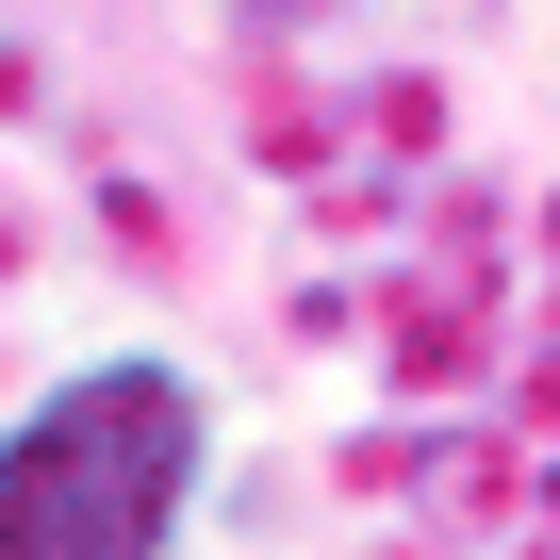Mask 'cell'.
<instances>
[{
    "label": "cell",
    "mask_w": 560,
    "mask_h": 560,
    "mask_svg": "<svg viewBox=\"0 0 560 560\" xmlns=\"http://www.w3.org/2000/svg\"><path fill=\"white\" fill-rule=\"evenodd\" d=\"M198 445L214 412L182 363H83L67 396L0 429V560H165Z\"/></svg>",
    "instance_id": "obj_1"
}]
</instances>
